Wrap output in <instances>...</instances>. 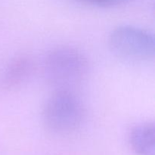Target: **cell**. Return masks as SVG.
Returning <instances> with one entry per match:
<instances>
[{
  "label": "cell",
  "instance_id": "cell-1",
  "mask_svg": "<svg viewBox=\"0 0 155 155\" xmlns=\"http://www.w3.org/2000/svg\"><path fill=\"white\" fill-rule=\"evenodd\" d=\"M89 63L78 49L59 46L50 50L43 61V73L47 81L57 89H70L86 77Z\"/></svg>",
  "mask_w": 155,
  "mask_h": 155
},
{
  "label": "cell",
  "instance_id": "cell-2",
  "mask_svg": "<svg viewBox=\"0 0 155 155\" xmlns=\"http://www.w3.org/2000/svg\"><path fill=\"white\" fill-rule=\"evenodd\" d=\"M84 115L83 104L72 91L57 89L45 102L42 120L49 131L68 134L81 126Z\"/></svg>",
  "mask_w": 155,
  "mask_h": 155
},
{
  "label": "cell",
  "instance_id": "cell-3",
  "mask_svg": "<svg viewBox=\"0 0 155 155\" xmlns=\"http://www.w3.org/2000/svg\"><path fill=\"white\" fill-rule=\"evenodd\" d=\"M109 46L115 54L129 60H148L154 56V35L134 26L116 27L109 36Z\"/></svg>",
  "mask_w": 155,
  "mask_h": 155
},
{
  "label": "cell",
  "instance_id": "cell-4",
  "mask_svg": "<svg viewBox=\"0 0 155 155\" xmlns=\"http://www.w3.org/2000/svg\"><path fill=\"white\" fill-rule=\"evenodd\" d=\"M35 64L33 59L27 55H21L12 59L5 68L1 84L3 89L15 90L25 84L33 76Z\"/></svg>",
  "mask_w": 155,
  "mask_h": 155
},
{
  "label": "cell",
  "instance_id": "cell-5",
  "mask_svg": "<svg viewBox=\"0 0 155 155\" xmlns=\"http://www.w3.org/2000/svg\"><path fill=\"white\" fill-rule=\"evenodd\" d=\"M129 142L131 149L137 155H154V123H144L133 127L129 136Z\"/></svg>",
  "mask_w": 155,
  "mask_h": 155
},
{
  "label": "cell",
  "instance_id": "cell-6",
  "mask_svg": "<svg viewBox=\"0 0 155 155\" xmlns=\"http://www.w3.org/2000/svg\"><path fill=\"white\" fill-rule=\"evenodd\" d=\"M83 4L100 8H110L130 2L131 0H74Z\"/></svg>",
  "mask_w": 155,
  "mask_h": 155
},
{
  "label": "cell",
  "instance_id": "cell-7",
  "mask_svg": "<svg viewBox=\"0 0 155 155\" xmlns=\"http://www.w3.org/2000/svg\"><path fill=\"white\" fill-rule=\"evenodd\" d=\"M131 1H132V0H131Z\"/></svg>",
  "mask_w": 155,
  "mask_h": 155
}]
</instances>
